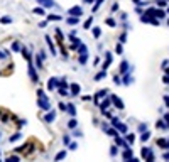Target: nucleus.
Masks as SVG:
<instances>
[{"label": "nucleus", "instance_id": "obj_4", "mask_svg": "<svg viewBox=\"0 0 169 162\" xmlns=\"http://www.w3.org/2000/svg\"><path fill=\"white\" fill-rule=\"evenodd\" d=\"M39 4H42L44 7H49V5H52V0H37Z\"/></svg>", "mask_w": 169, "mask_h": 162}, {"label": "nucleus", "instance_id": "obj_6", "mask_svg": "<svg viewBox=\"0 0 169 162\" xmlns=\"http://www.w3.org/2000/svg\"><path fill=\"white\" fill-rule=\"evenodd\" d=\"M49 20H59V19H61V17H59V15H49Z\"/></svg>", "mask_w": 169, "mask_h": 162}, {"label": "nucleus", "instance_id": "obj_2", "mask_svg": "<svg viewBox=\"0 0 169 162\" xmlns=\"http://www.w3.org/2000/svg\"><path fill=\"white\" fill-rule=\"evenodd\" d=\"M20 47H22V44L19 42V41H14V42H12V51H20Z\"/></svg>", "mask_w": 169, "mask_h": 162}, {"label": "nucleus", "instance_id": "obj_1", "mask_svg": "<svg viewBox=\"0 0 169 162\" xmlns=\"http://www.w3.org/2000/svg\"><path fill=\"white\" fill-rule=\"evenodd\" d=\"M29 76H31V79H32L34 83H37L39 81V76H37V73H36V69H34V66L29 63Z\"/></svg>", "mask_w": 169, "mask_h": 162}, {"label": "nucleus", "instance_id": "obj_5", "mask_svg": "<svg viewBox=\"0 0 169 162\" xmlns=\"http://www.w3.org/2000/svg\"><path fill=\"white\" fill-rule=\"evenodd\" d=\"M34 14H37V15H42V14H44V10H42L41 7H36V9H34Z\"/></svg>", "mask_w": 169, "mask_h": 162}, {"label": "nucleus", "instance_id": "obj_3", "mask_svg": "<svg viewBox=\"0 0 169 162\" xmlns=\"http://www.w3.org/2000/svg\"><path fill=\"white\" fill-rule=\"evenodd\" d=\"M10 22H12V17H9V15L0 19V24H10Z\"/></svg>", "mask_w": 169, "mask_h": 162}, {"label": "nucleus", "instance_id": "obj_7", "mask_svg": "<svg viewBox=\"0 0 169 162\" xmlns=\"http://www.w3.org/2000/svg\"><path fill=\"white\" fill-rule=\"evenodd\" d=\"M19 137H20L19 133H15V135H12V137H10V142H15V140H19Z\"/></svg>", "mask_w": 169, "mask_h": 162}]
</instances>
